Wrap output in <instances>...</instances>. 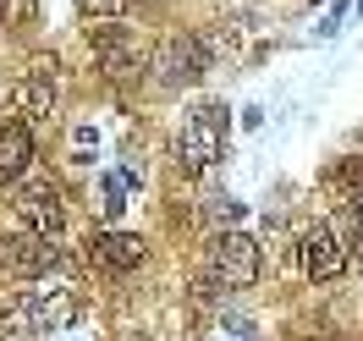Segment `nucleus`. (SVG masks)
Segmentation results:
<instances>
[{
  "mask_svg": "<svg viewBox=\"0 0 363 341\" xmlns=\"http://www.w3.org/2000/svg\"><path fill=\"white\" fill-rule=\"evenodd\" d=\"M77 319V297L67 286H28L0 303V330L11 336H55Z\"/></svg>",
  "mask_w": 363,
  "mask_h": 341,
  "instance_id": "f257e3e1",
  "label": "nucleus"
},
{
  "mask_svg": "<svg viewBox=\"0 0 363 341\" xmlns=\"http://www.w3.org/2000/svg\"><path fill=\"white\" fill-rule=\"evenodd\" d=\"M259 270H264V248L253 242L248 231H215L204 242V275H215V281L231 286V292L253 286Z\"/></svg>",
  "mask_w": 363,
  "mask_h": 341,
  "instance_id": "f03ea898",
  "label": "nucleus"
},
{
  "mask_svg": "<svg viewBox=\"0 0 363 341\" xmlns=\"http://www.w3.org/2000/svg\"><path fill=\"white\" fill-rule=\"evenodd\" d=\"M220 149H226V111L220 105H199L177 133V165L187 177H204L220 160Z\"/></svg>",
  "mask_w": 363,
  "mask_h": 341,
  "instance_id": "7ed1b4c3",
  "label": "nucleus"
},
{
  "mask_svg": "<svg viewBox=\"0 0 363 341\" xmlns=\"http://www.w3.org/2000/svg\"><path fill=\"white\" fill-rule=\"evenodd\" d=\"M149 72H155L160 89H193V83L209 72L204 39H199V33H171V39H160L155 55H149Z\"/></svg>",
  "mask_w": 363,
  "mask_h": 341,
  "instance_id": "20e7f679",
  "label": "nucleus"
},
{
  "mask_svg": "<svg viewBox=\"0 0 363 341\" xmlns=\"http://www.w3.org/2000/svg\"><path fill=\"white\" fill-rule=\"evenodd\" d=\"M55 99H61V61H55V55L28 61L23 77L11 83V111L33 121V116H50V111H55Z\"/></svg>",
  "mask_w": 363,
  "mask_h": 341,
  "instance_id": "39448f33",
  "label": "nucleus"
},
{
  "mask_svg": "<svg viewBox=\"0 0 363 341\" xmlns=\"http://www.w3.org/2000/svg\"><path fill=\"white\" fill-rule=\"evenodd\" d=\"M67 264V248H61V231H17L6 242V270L23 275V281H39V275L61 270Z\"/></svg>",
  "mask_w": 363,
  "mask_h": 341,
  "instance_id": "423d86ee",
  "label": "nucleus"
},
{
  "mask_svg": "<svg viewBox=\"0 0 363 341\" xmlns=\"http://www.w3.org/2000/svg\"><path fill=\"white\" fill-rule=\"evenodd\" d=\"M17 220H23L28 231H61V220H67V199H61V182H50V177H33V182L17 193Z\"/></svg>",
  "mask_w": 363,
  "mask_h": 341,
  "instance_id": "0eeeda50",
  "label": "nucleus"
},
{
  "mask_svg": "<svg viewBox=\"0 0 363 341\" xmlns=\"http://www.w3.org/2000/svg\"><path fill=\"white\" fill-rule=\"evenodd\" d=\"M297 259H303V275H308V281H336V275L347 270V248H341L336 226H325V220L303 231Z\"/></svg>",
  "mask_w": 363,
  "mask_h": 341,
  "instance_id": "6e6552de",
  "label": "nucleus"
},
{
  "mask_svg": "<svg viewBox=\"0 0 363 341\" xmlns=\"http://www.w3.org/2000/svg\"><path fill=\"white\" fill-rule=\"evenodd\" d=\"M143 253H149V242L138 231H99L89 242V264H99V270H111V275H127V270L143 264Z\"/></svg>",
  "mask_w": 363,
  "mask_h": 341,
  "instance_id": "1a4fd4ad",
  "label": "nucleus"
},
{
  "mask_svg": "<svg viewBox=\"0 0 363 341\" xmlns=\"http://www.w3.org/2000/svg\"><path fill=\"white\" fill-rule=\"evenodd\" d=\"M89 33H94V28H89ZM94 50H99V61H105V77H116V83H133V77L149 72V61H143L133 45H121L111 28H99V33H94Z\"/></svg>",
  "mask_w": 363,
  "mask_h": 341,
  "instance_id": "9d476101",
  "label": "nucleus"
},
{
  "mask_svg": "<svg viewBox=\"0 0 363 341\" xmlns=\"http://www.w3.org/2000/svg\"><path fill=\"white\" fill-rule=\"evenodd\" d=\"M28 165H33V133H28V121H6L0 127V187L17 182Z\"/></svg>",
  "mask_w": 363,
  "mask_h": 341,
  "instance_id": "9b49d317",
  "label": "nucleus"
},
{
  "mask_svg": "<svg viewBox=\"0 0 363 341\" xmlns=\"http://www.w3.org/2000/svg\"><path fill=\"white\" fill-rule=\"evenodd\" d=\"M39 23V0H0V28H33Z\"/></svg>",
  "mask_w": 363,
  "mask_h": 341,
  "instance_id": "f8f14e48",
  "label": "nucleus"
},
{
  "mask_svg": "<svg viewBox=\"0 0 363 341\" xmlns=\"http://www.w3.org/2000/svg\"><path fill=\"white\" fill-rule=\"evenodd\" d=\"M77 6H83V17H94V23H116V17L133 11V0H77Z\"/></svg>",
  "mask_w": 363,
  "mask_h": 341,
  "instance_id": "ddd939ff",
  "label": "nucleus"
},
{
  "mask_svg": "<svg viewBox=\"0 0 363 341\" xmlns=\"http://www.w3.org/2000/svg\"><path fill=\"white\" fill-rule=\"evenodd\" d=\"M209 220H215V231H237L242 204H237V199H209Z\"/></svg>",
  "mask_w": 363,
  "mask_h": 341,
  "instance_id": "4468645a",
  "label": "nucleus"
},
{
  "mask_svg": "<svg viewBox=\"0 0 363 341\" xmlns=\"http://www.w3.org/2000/svg\"><path fill=\"white\" fill-rule=\"evenodd\" d=\"M127 341H143V336H127Z\"/></svg>",
  "mask_w": 363,
  "mask_h": 341,
  "instance_id": "2eb2a0df",
  "label": "nucleus"
},
{
  "mask_svg": "<svg viewBox=\"0 0 363 341\" xmlns=\"http://www.w3.org/2000/svg\"><path fill=\"white\" fill-rule=\"evenodd\" d=\"M297 6H308V0H297Z\"/></svg>",
  "mask_w": 363,
  "mask_h": 341,
  "instance_id": "dca6fc26",
  "label": "nucleus"
}]
</instances>
